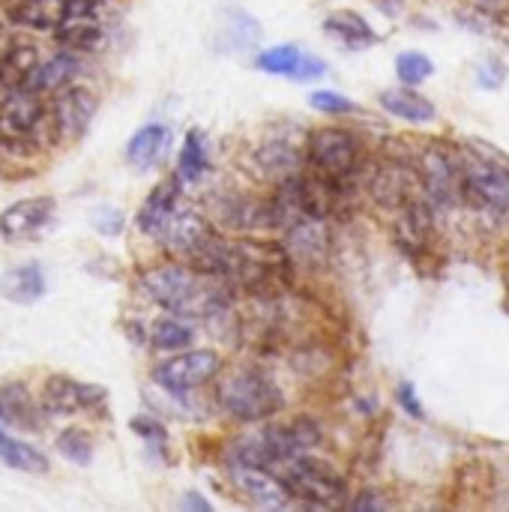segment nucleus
I'll return each instance as SVG.
<instances>
[{"mask_svg":"<svg viewBox=\"0 0 509 512\" xmlns=\"http://www.w3.org/2000/svg\"><path fill=\"white\" fill-rule=\"evenodd\" d=\"M465 198H474L480 207L492 213L509 210V168L489 159H468L462 165Z\"/></svg>","mask_w":509,"mask_h":512,"instance_id":"obj_8","label":"nucleus"},{"mask_svg":"<svg viewBox=\"0 0 509 512\" xmlns=\"http://www.w3.org/2000/svg\"><path fill=\"white\" fill-rule=\"evenodd\" d=\"M309 162L318 174L345 180L360 162V141L348 129L324 126L309 138Z\"/></svg>","mask_w":509,"mask_h":512,"instance_id":"obj_5","label":"nucleus"},{"mask_svg":"<svg viewBox=\"0 0 509 512\" xmlns=\"http://www.w3.org/2000/svg\"><path fill=\"white\" fill-rule=\"evenodd\" d=\"M207 171V147H204V135L201 132H189L177 159V177L183 183H198Z\"/></svg>","mask_w":509,"mask_h":512,"instance_id":"obj_27","label":"nucleus"},{"mask_svg":"<svg viewBox=\"0 0 509 512\" xmlns=\"http://www.w3.org/2000/svg\"><path fill=\"white\" fill-rule=\"evenodd\" d=\"M48 120V108L30 90L0 93V141L24 144L33 141Z\"/></svg>","mask_w":509,"mask_h":512,"instance_id":"obj_7","label":"nucleus"},{"mask_svg":"<svg viewBox=\"0 0 509 512\" xmlns=\"http://www.w3.org/2000/svg\"><path fill=\"white\" fill-rule=\"evenodd\" d=\"M81 72V57L78 51H60L54 57H45V60H36V66L30 69V75L24 78V87L21 90H30L36 96L42 93H60L63 87L72 84V78Z\"/></svg>","mask_w":509,"mask_h":512,"instance_id":"obj_13","label":"nucleus"},{"mask_svg":"<svg viewBox=\"0 0 509 512\" xmlns=\"http://www.w3.org/2000/svg\"><path fill=\"white\" fill-rule=\"evenodd\" d=\"M288 258L300 264H321L330 249V234L321 216H300L288 225Z\"/></svg>","mask_w":509,"mask_h":512,"instance_id":"obj_14","label":"nucleus"},{"mask_svg":"<svg viewBox=\"0 0 509 512\" xmlns=\"http://www.w3.org/2000/svg\"><path fill=\"white\" fill-rule=\"evenodd\" d=\"M210 225L192 213V210H174L171 219L162 225V231L156 234V240H162V246L171 252V255H180V258H192L207 240H210Z\"/></svg>","mask_w":509,"mask_h":512,"instance_id":"obj_12","label":"nucleus"},{"mask_svg":"<svg viewBox=\"0 0 509 512\" xmlns=\"http://www.w3.org/2000/svg\"><path fill=\"white\" fill-rule=\"evenodd\" d=\"M324 30L336 39V42H342L345 48H354V51H360V48H369V45H375V30H372V24L363 18V15H357V12H333L327 21H324Z\"/></svg>","mask_w":509,"mask_h":512,"instance_id":"obj_21","label":"nucleus"},{"mask_svg":"<svg viewBox=\"0 0 509 512\" xmlns=\"http://www.w3.org/2000/svg\"><path fill=\"white\" fill-rule=\"evenodd\" d=\"M174 210H177V180H165L141 204V210H138V231L147 234V237H156L162 231V225L171 219Z\"/></svg>","mask_w":509,"mask_h":512,"instance_id":"obj_18","label":"nucleus"},{"mask_svg":"<svg viewBox=\"0 0 509 512\" xmlns=\"http://www.w3.org/2000/svg\"><path fill=\"white\" fill-rule=\"evenodd\" d=\"M399 402H402V408H405L414 420H423V408L417 405V396H414V387H411V384H402V387H399Z\"/></svg>","mask_w":509,"mask_h":512,"instance_id":"obj_34","label":"nucleus"},{"mask_svg":"<svg viewBox=\"0 0 509 512\" xmlns=\"http://www.w3.org/2000/svg\"><path fill=\"white\" fill-rule=\"evenodd\" d=\"M387 504L375 495H360L357 501H351V510H384Z\"/></svg>","mask_w":509,"mask_h":512,"instance_id":"obj_35","label":"nucleus"},{"mask_svg":"<svg viewBox=\"0 0 509 512\" xmlns=\"http://www.w3.org/2000/svg\"><path fill=\"white\" fill-rule=\"evenodd\" d=\"M489 3H507V0H489Z\"/></svg>","mask_w":509,"mask_h":512,"instance_id":"obj_37","label":"nucleus"},{"mask_svg":"<svg viewBox=\"0 0 509 512\" xmlns=\"http://www.w3.org/2000/svg\"><path fill=\"white\" fill-rule=\"evenodd\" d=\"M132 429H135L144 441H150V444H156V447H165V429H162L159 423H153L150 417H147V420L138 417V420L132 423Z\"/></svg>","mask_w":509,"mask_h":512,"instance_id":"obj_33","label":"nucleus"},{"mask_svg":"<svg viewBox=\"0 0 509 512\" xmlns=\"http://www.w3.org/2000/svg\"><path fill=\"white\" fill-rule=\"evenodd\" d=\"M423 189L426 195L432 198V204H441V207H450L456 204L462 195H465V183H462V165L447 156V153H438L432 150L426 159H423Z\"/></svg>","mask_w":509,"mask_h":512,"instance_id":"obj_10","label":"nucleus"},{"mask_svg":"<svg viewBox=\"0 0 509 512\" xmlns=\"http://www.w3.org/2000/svg\"><path fill=\"white\" fill-rule=\"evenodd\" d=\"M306 51H300L297 45H276V48H267L264 54L255 57V66L261 72H270V75H285V78H294L297 69H300V60H303Z\"/></svg>","mask_w":509,"mask_h":512,"instance_id":"obj_28","label":"nucleus"},{"mask_svg":"<svg viewBox=\"0 0 509 512\" xmlns=\"http://www.w3.org/2000/svg\"><path fill=\"white\" fill-rule=\"evenodd\" d=\"M36 48L30 45H15L6 54H0V93H12L24 87V78L36 66Z\"/></svg>","mask_w":509,"mask_h":512,"instance_id":"obj_24","label":"nucleus"},{"mask_svg":"<svg viewBox=\"0 0 509 512\" xmlns=\"http://www.w3.org/2000/svg\"><path fill=\"white\" fill-rule=\"evenodd\" d=\"M309 102L318 111H327V114H351V111H357L354 99H348L342 93H333V90H318V93L309 96Z\"/></svg>","mask_w":509,"mask_h":512,"instance_id":"obj_31","label":"nucleus"},{"mask_svg":"<svg viewBox=\"0 0 509 512\" xmlns=\"http://www.w3.org/2000/svg\"><path fill=\"white\" fill-rule=\"evenodd\" d=\"M168 144V129L162 123H147L141 126L129 144H126V162L138 171H150L159 159H162V150Z\"/></svg>","mask_w":509,"mask_h":512,"instance_id":"obj_20","label":"nucleus"},{"mask_svg":"<svg viewBox=\"0 0 509 512\" xmlns=\"http://www.w3.org/2000/svg\"><path fill=\"white\" fill-rule=\"evenodd\" d=\"M0 459L9 468L24 471V474H45L48 471V459L36 447H30L24 441H15V438H9L3 432H0Z\"/></svg>","mask_w":509,"mask_h":512,"instance_id":"obj_26","label":"nucleus"},{"mask_svg":"<svg viewBox=\"0 0 509 512\" xmlns=\"http://www.w3.org/2000/svg\"><path fill=\"white\" fill-rule=\"evenodd\" d=\"M72 3L75 0H21L15 9H12V18L21 24V27H30V30H57L63 24V18L72 12Z\"/></svg>","mask_w":509,"mask_h":512,"instance_id":"obj_19","label":"nucleus"},{"mask_svg":"<svg viewBox=\"0 0 509 512\" xmlns=\"http://www.w3.org/2000/svg\"><path fill=\"white\" fill-rule=\"evenodd\" d=\"M288 498L309 504V507H339L345 501V477L333 471L327 462L291 456L267 468Z\"/></svg>","mask_w":509,"mask_h":512,"instance_id":"obj_3","label":"nucleus"},{"mask_svg":"<svg viewBox=\"0 0 509 512\" xmlns=\"http://www.w3.org/2000/svg\"><path fill=\"white\" fill-rule=\"evenodd\" d=\"M141 285L156 306L183 318L216 315L219 309L228 306V297H231L222 279L207 276L195 267H183V264L153 267L144 273Z\"/></svg>","mask_w":509,"mask_h":512,"instance_id":"obj_1","label":"nucleus"},{"mask_svg":"<svg viewBox=\"0 0 509 512\" xmlns=\"http://www.w3.org/2000/svg\"><path fill=\"white\" fill-rule=\"evenodd\" d=\"M90 222H93V228L99 231V234H105V237H117L120 231H123V213L117 210V207H99V210H93V216H90Z\"/></svg>","mask_w":509,"mask_h":512,"instance_id":"obj_32","label":"nucleus"},{"mask_svg":"<svg viewBox=\"0 0 509 512\" xmlns=\"http://www.w3.org/2000/svg\"><path fill=\"white\" fill-rule=\"evenodd\" d=\"M432 72H435L432 60H429L426 54H420V51H402V54L396 57V75H399V81H405L408 87L423 84Z\"/></svg>","mask_w":509,"mask_h":512,"instance_id":"obj_30","label":"nucleus"},{"mask_svg":"<svg viewBox=\"0 0 509 512\" xmlns=\"http://www.w3.org/2000/svg\"><path fill=\"white\" fill-rule=\"evenodd\" d=\"M45 294V276L39 264H18L0 276V297L18 306H30Z\"/></svg>","mask_w":509,"mask_h":512,"instance_id":"obj_17","label":"nucleus"},{"mask_svg":"<svg viewBox=\"0 0 509 512\" xmlns=\"http://www.w3.org/2000/svg\"><path fill=\"white\" fill-rule=\"evenodd\" d=\"M381 105H384V111H390L393 117L408 120V123H432L435 120V105L426 96L414 93L411 87L384 90L381 93Z\"/></svg>","mask_w":509,"mask_h":512,"instance_id":"obj_22","label":"nucleus"},{"mask_svg":"<svg viewBox=\"0 0 509 512\" xmlns=\"http://www.w3.org/2000/svg\"><path fill=\"white\" fill-rule=\"evenodd\" d=\"M183 507L189 510V507H201V510H210V504L204 501V498H198V495H186L183 498Z\"/></svg>","mask_w":509,"mask_h":512,"instance_id":"obj_36","label":"nucleus"},{"mask_svg":"<svg viewBox=\"0 0 509 512\" xmlns=\"http://www.w3.org/2000/svg\"><path fill=\"white\" fill-rule=\"evenodd\" d=\"M222 369V360L216 351H186L177 354L165 363H159L153 369V381L165 390V393H186V390H198L207 381H213Z\"/></svg>","mask_w":509,"mask_h":512,"instance_id":"obj_6","label":"nucleus"},{"mask_svg":"<svg viewBox=\"0 0 509 512\" xmlns=\"http://www.w3.org/2000/svg\"><path fill=\"white\" fill-rule=\"evenodd\" d=\"M96 105L99 102L87 87H63L48 108V120L60 138H81L96 114Z\"/></svg>","mask_w":509,"mask_h":512,"instance_id":"obj_9","label":"nucleus"},{"mask_svg":"<svg viewBox=\"0 0 509 512\" xmlns=\"http://www.w3.org/2000/svg\"><path fill=\"white\" fill-rule=\"evenodd\" d=\"M234 483L240 486V492L255 501L258 507H285L291 498L285 495V489L279 486V480L267 471V468H243V465H231Z\"/></svg>","mask_w":509,"mask_h":512,"instance_id":"obj_16","label":"nucleus"},{"mask_svg":"<svg viewBox=\"0 0 509 512\" xmlns=\"http://www.w3.org/2000/svg\"><path fill=\"white\" fill-rule=\"evenodd\" d=\"M318 441H321V429L312 420L300 417L294 423H270L231 444V465L270 468L282 459L315 450Z\"/></svg>","mask_w":509,"mask_h":512,"instance_id":"obj_2","label":"nucleus"},{"mask_svg":"<svg viewBox=\"0 0 509 512\" xmlns=\"http://www.w3.org/2000/svg\"><path fill=\"white\" fill-rule=\"evenodd\" d=\"M105 387H96V384H84V381H72V378H63V375H54L45 381V408L51 414H78V411H87V408H96L105 402Z\"/></svg>","mask_w":509,"mask_h":512,"instance_id":"obj_11","label":"nucleus"},{"mask_svg":"<svg viewBox=\"0 0 509 512\" xmlns=\"http://www.w3.org/2000/svg\"><path fill=\"white\" fill-rule=\"evenodd\" d=\"M150 342L156 351H183L195 342V330L192 324H186L183 315H168V318H159L150 330Z\"/></svg>","mask_w":509,"mask_h":512,"instance_id":"obj_25","label":"nucleus"},{"mask_svg":"<svg viewBox=\"0 0 509 512\" xmlns=\"http://www.w3.org/2000/svg\"><path fill=\"white\" fill-rule=\"evenodd\" d=\"M219 408L234 417V420H243V423H258V420H267L273 414L282 411V393L279 387L255 372V369H240L234 375H228L222 384H219Z\"/></svg>","mask_w":509,"mask_h":512,"instance_id":"obj_4","label":"nucleus"},{"mask_svg":"<svg viewBox=\"0 0 509 512\" xmlns=\"http://www.w3.org/2000/svg\"><path fill=\"white\" fill-rule=\"evenodd\" d=\"M51 216H54V201H51L48 195L15 201L12 207H6V210L0 213V234L9 237V240L30 237V234H36L39 228H45Z\"/></svg>","mask_w":509,"mask_h":512,"instance_id":"obj_15","label":"nucleus"},{"mask_svg":"<svg viewBox=\"0 0 509 512\" xmlns=\"http://www.w3.org/2000/svg\"><path fill=\"white\" fill-rule=\"evenodd\" d=\"M57 453L72 462V465H90L93 462V441L84 429H66L60 438H57Z\"/></svg>","mask_w":509,"mask_h":512,"instance_id":"obj_29","label":"nucleus"},{"mask_svg":"<svg viewBox=\"0 0 509 512\" xmlns=\"http://www.w3.org/2000/svg\"><path fill=\"white\" fill-rule=\"evenodd\" d=\"M39 411L33 399L27 396L24 384H3L0 387V423L15 426V429H36L39 426Z\"/></svg>","mask_w":509,"mask_h":512,"instance_id":"obj_23","label":"nucleus"}]
</instances>
